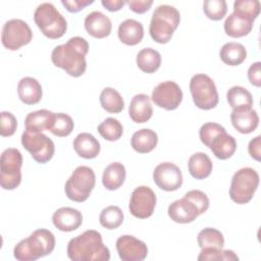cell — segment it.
Wrapping results in <instances>:
<instances>
[{
	"instance_id": "1",
	"label": "cell",
	"mask_w": 261,
	"mask_h": 261,
	"mask_svg": "<svg viewBox=\"0 0 261 261\" xmlns=\"http://www.w3.org/2000/svg\"><path fill=\"white\" fill-rule=\"evenodd\" d=\"M89 43L82 37H72L65 44L56 46L51 53L53 64L73 77L83 75L87 68L86 55Z\"/></svg>"
},
{
	"instance_id": "2",
	"label": "cell",
	"mask_w": 261,
	"mask_h": 261,
	"mask_svg": "<svg viewBox=\"0 0 261 261\" xmlns=\"http://www.w3.org/2000/svg\"><path fill=\"white\" fill-rule=\"evenodd\" d=\"M67 256L72 261H108L110 251L103 244L99 231L88 229L67 244Z\"/></svg>"
},
{
	"instance_id": "3",
	"label": "cell",
	"mask_w": 261,
	"mask_h": 261,
	"mask_svg": "<svg viewBox=\"0 0 261 261\" xmlns=\"http://www.w3.org/2000/svg\"><path fill=\"white\" fill-rule=\"evenodd\" d=\"M55 237L50 230L39 228L16 244L13 249V256L18 261H35L51 254L55 248Z\"/></svg>"
},
{
	"instance_id": "4",
	"label": "cell",
	"mask_w": 261,
	"mask_h": 261,
	"mask_svg": "<svg viewBox=\"0 0 261 261\" xmlns=\"http://www.w3.org/2000/svg\"><path fill=\"white\" fill-rule=\"evenodd\" d=\"M179 21L180 13L175 7L167 4L157 6L153 11L149 25L151 38L159 44L168 43Z\"/></svg>"
},
{
	"instance_id": "5",
	"label": "cell",
	"mask_w": 261,
	"mask_h": 261,
	"mask_svg": "<svg viewBox=\"0 0 261 261\" xmlns=\"http://www.w3.org/2000/svg\"><path fill=\"white\" fill-rule=\"evenodd\" d=\"M34 20L43 35L49 39H59L67 30L65 17L49 2L38 5L34 12Z\"/></svg>"
},
{
	"instance_id": "6",
	"label": "cell",
	"mask_w": 261,
	"mask_h": 261,
	"mask_svg": "<svg viewBox=\"0 0 261 261\" xmlns=\"http://www.w3.org/2000/svg\"><path fill=\"white\" fill-rule=\"evenodd\" d=\"M95 184L94 170L89 166H77L65 182V195L69 200L82 203L90 197Z\"/></svg>"
},
{
	"instance_id": "7",
	"label": "cell",
	"mask_w": 261,
	"mask_h": 261,
	"mask_svg": "<svg viewBox=\"0 0 261 261\" xmlns=\"http://www.w3.org/2000/svg\"><path fill=\"white\" fill-rule=\"evenodd\" d=\"M258 185V172L251 167H243L231 177L229 197L237 204H247L252 200Z\"/></svg>"
},
{
	"instance_id": "8",
	"label": "cell",
	"mask_w": 261,
	"mask_h": 261,
	"mask_svg": "<svg viewBox=\"0 0 261 261\" xmlns=\"http://www.w3.org/2000/svg\"><path fill=\"white\" fill-rule=\"evenodd\" d=\"M190 91L195 105L210 110L218 104L219 96L213 80L205 73H197L190 81Z\"/></svg>"
},
{
	"instance_id": "9",
	"label": "cell",
	"mask_w": 261,
	"mask_h": 261,
	"mask_svg": "<svg viewBox=\"0 0 261 261\" xmlns=\"http://www.w3.org/2000/svg\"><path fill=\"white\" fill-rule=\"evenodd\" d=\"M22 155L15 148L5 149L0 158V185L4 190H14L21 181Z\"/></svg>"
},
{
	"instance_id": "10",
	"label": "cell",
	"mask_w": 261,
	"mask_h": 261,
	"mask_svg": "<svg viewBox=\"0 0 261 261\" xmlns=\"http://www.w3.org/2000/svg\"><path fill=\"white\" fill-rule=\"evenodd\" d=\"M33 39V32L30 25L22 19L12 18L7 20L2 28V45L11 51L18 50L28 45Z\"/></svg>"
},
{
	"instance_id": "11",
	"label": "cell",
	"mask_w": 261,
	"mask_h": 261,
	"mask_svg": "<svg viewBox=\"0 0 261 261\" xmlns=\"http://www.w3.org/2000/svg\"><path fill=\"white\" fill-rule=\"evenodd\" d=\"M21 145L30 152L33 159L41 164L50 161L55 152L53 141L42 133L24 130L21 135Z\"/></svg>"
},
{
	"instance_id": "12",
	"label": "cell",
	"mask_w": 261,
	"mask_h": 261,
	"mask_svg": "<svg viewBox=\"0 0 261 261\" xmlns=\"http://www.w3.org/2000/svg\"><path fill=\"white\" fill-rule=\"evenodd\" d=\"M156 202L157 199L154 191L147 186H140L132 193L128 209L133 216L146 219L153 214Z\"/></svg>"
},
{
	"instance_id": "13",
	"label": "cell",
	"mask_w": 261,
	"mask_h": 261,
	"mask_svg": "<svg viewBox=\"0 0 261 261\" xmlns=\"http://www.w3.org/2000/svg\"><path fill=\"white\" fill-rule=\"evenodd\" d=\"M151 98L158 107L174 110L182 101V91L175 82L165 81L154 88Z\"/></svg>"
},
{
	"instance_id": "14",
	"label": "cell",
	"mask_w": 261,
	"mask_h": 261,
	"mask_svg": "<svg viewBox=\"0 0 261 261\" xmlns=\"http://www.w3.org/2000/svg\"><path fill=\"white\" fill-rule=\"evenodd\" d=\"M153 180L158 188L166 192L178 190L182 185L181 170L171 162L158 164L153 171Z\"/></svg>"
},
{
	"instance_id": "15",
	"label": "cell",
	"mask_w": 261,
	"mask_h": 261,
	"mask_svg": "<svg viewBox=\"0 0 261 261\" xmlns=\"http://www.w3.org/2000/svg\"><path fill=\"white\" fill-rule=\"evenodd\" d=\"M116 250L122 261H143L148 255L147 245L129 234L121 236L116 240Z\"/></svg>"
},
{
	"instance_id": "16",
	"label": "cell",
	"mask_w": 261,
	"mask_h": 261,
	"mask_svg": "<svg viewBox=\"0 0 261 261\" xmlns=\"http://www.w3.org/2000/svg\"><path fill=\"white\" fill-rule=\"evenodd\" d=\"M168 216L177 223H190L200 215L197 206L186 197L173 201L167 209Z\"/></svg>"
},
{
	"instance_id": "17",
	"label": "cell",
	"mask_w": 261,
	"mask_h": 261,
	"mask_svg": "<svg viewBox=\"0 0 261 261\" xmlns=\"http://www.w3.org/2000/svg\"><path fill=\"white\" fill-rule=\"evenodd\" d=\"M52 222L61 231H73L82 225L83 215L77 209L61 207L53 213Z\"/></svg>"
},
{
	"instance_id": "18",
	"label": "cell",
	"mask_w": 261,
	"mask_h": 261,
	"mask_svg": "<svg viewBox=\"0 0 261 261\" xmlns=\"http://www.w3.org/2000/svg\"><path fill=\"white\" fill-rule=\"evenodd\" d=\"M85 29L90 36L102 39L110 35L112 23L110 18L101 11H92L85 18Z\"/></svg>"
},
{
	"instance_id": "19",
	"label": "cell",
	"mask_w": 261,
	"mask_h": 261,
	"mask_svg": "<svg viewBox=\"0 0 261 261\" xmlns=\"http://www.w3.org/2000/svg\"><path fill=\"white\" fill-rule=\"evenodd\" d=\"M232 126L241 134H250L254 132L259 124L257 111L251 109H232L230 113Z\"/></svg>"
},
{
	"instance_id": "20",
	"label": "cell",
	"mask_w": 261,
	"mask_h": 261,
	"mask_svg": "<svg viewBox=\"0 0 261 261\" xmlns=\"http://www.w3.org/2000/svg\"><path fill=\"white\" fill-rule=\"evenodd\" d=\"M128 114L136 123H145L153 115V107L150 97L146 94L135 95L129 103Z\"/></svg>"
},
{
	"instance_id": "21",
	"label": "cell",
	"mask_w": 261,
	"mask_h": 261,
	"mask_svg": "<svg viewBox=\"0 0 261 261\" xmlns=\"http://www.w3.org/2000/svg\"><path fill=\"white\" fill-rule=\"evenodd\" d=\"M253 22L254 20L251 18L243 14L232 12L224 20L223 28L227 36L231 38H241L251 33L253 29Z\"/></svg>"
},
{
	"instance_id": "22",
	"label": "cell",
	"mask_w": 261,
	"mask_h": 261,
	"mask_svg": "<svg viewBox=\"0 0 261 261\" xmlns=\"http://www.w3.org/2000/svg\"><path fill=\"white\" fill-rule=\"evenodd\" d=\"M17 94L22 103L34 105L41 101L43 90L38 80L32 76H25L18 82Z\"/></svg>"
},
{
	"instance_id": "23",
	"label": "cell",
	"mask_w": 261,
	"mask_h": 261,
	"mask_svg": "<svg viewBox=\"0 0 261 261\" xmlns=\"http://www.w3.org/2000/svg\"><path fill=\"white\" fill-rule=\"evenodd\" d=\"M54 118L55 113L47 109L30 112L24 119L25 130L31 133H42L45 129L50 130Z\"/></svg>"
},
{
	"instance_id": "24",
	"label": "cell",
	"mask_w": 261,
	"mask_h": 261,
	"mask_svg": "<svg viewBox=\"0 0 261 261\" xmlns=\"http://www.w3.org/2000/svg\"><path fill=\"white\" fill-rule=\"evenodd\" d=\"M117 34L119 40L123 44L135 46L144 38V27L140 21L133 18H127L119 24Z\"/></svg>"
},
{
	"instance_id": "25",
	"label": "cell",
	"mask_w": 261,
	"mask_h": 261,
	"mask_svg": "<svg viewBox=\"0 0 261 261\" xmlns=\"http://www.w3.org/2000/svg\"><path fill=\"white\" fill-rule=\"evenodd\" d=\"M75 153L85 159H93L100 153L101 147L98 140L89 133H81L73 140Z\"/></svg>"
},
{
	"instance_id": "26",
	"label": "cell",
	"mask_w": 261,
	"mask_h": 261,
	"mask_svg": "<svg viewBox=\"0 0 261 261\" xmlns=\"http://www.w3.org/2000/svg\"><path fill=\"white\" fill-rule=\"evenodd\" d=\"M208 148H210L216 158L220 160H225L230 158L234 154L237 150V141L232 136L224 132L217 135L212 140Z\"/></svg>"
},
{
	"instance_id": "27",
	"label": "cell",
	"mask_w": 261,
	"mask_h": 261,
	"mask_svg": "<svg viewBox=\"0 0 261 261\" xmlns=\"http://www.w3.org/2000/svg\"><path fill=\"white\" fill-rule=\"evenodd\" d=\"M158 143L157 134L150 128H142L134 133L130 139L133 149L141 154H146L153 151Z\"/></svg>"
},
{
	"instance_id": "28",
	"label": "cell",
	"mask_w": 261,
	"mask_h": 261,
	"mask_svg": "<svg viewBox=\"0 0 261 261\" xmlns=\"http://www.w3.org/2000/svg\"><path fill=\"white\" fill-rule=\"evenodd\" d=\"M212 168V161L204 152H197L189 158L188 169L190 174L196 179H204L208 177Z\"/></svg>"
},
{
	"instance_id": "29",
	"label": "cell",
	"mask_w": 261,
	"mask_h": 261,
	"mask_svg": "<svg viewBox=\"0 0 261 261\" xmlns=\"http://www.w3.org/2000/svg\"><path fill=\"white\" fill-rule=\"evenodd\" d=\"M125 176L126 171L124 165L120 162H113L104 169L102 175V184L107 190L114 191L123 185Z\"/></svg>"
},
{
	"instance_id": "30",
	"label": "cell",
	"mask_w": 261,
	"mask_h": 261,
	"mask_svg": "<svg viewBox=\"0 0 261 261\" xmlns=\"http://www.w3.org/2000/svg\"><path fill=\"white\" fill-rule=\"evenodd\" d=\"M219 56L225 64L237 66L245 61L247 57V50L241 43L228 42L221 47Z\"/></svg>"
},
{
	"instance_id": "31",
	"label": "cell",
	"mask_w": 261,
	"mask_h": 261,
	"mask_svg": "<svg viewBox=\"0 0 261 261\" xmlns=\"http://www.w3.org/2000/svg\"><path fill=\"white\" fill-rule=\"evenodd\" d=\"M138 67L147 73H153L161 65V55L153 48H144L137 54Z\"/></svg>"
},
{
	"instance_id": "32",
	"label": "cell",
	"mask_w": 261,
	"mask_h": 261,
	"mask_svg": "<svg viewBox=\"0 0 261 261\" xmlns=\"http://www.w3.org/2000/svg\"><path fill=\"white\" fill-rule=\"evenodd\" d=\"M226 100L232 109H251L253 106L252 94L241 86L231 87L226 93Z\"/></svg>"
},
{
	"instance_id": "33",
	"label": "cell",
	"mask_w": 261,
	"mask_h": 261,
	"mask_svg": "<svg viewBox=\"0 0 261 261\" xmlns=\"http://www.w3.org/2000/svg\"><path fill=\"white\" fill-rule=\"evenodd\" d=\"M100 104L109 113H119L124 108V101L121 95L113 88L106 87L100 94Z\"/></svg>"
},
{
	"instance_id": "34",
	"label": "cell",
	"mask_w": 261,
	"mask_h": 261,
	"mask_svg": "<svg viewBox=\"0 0 261 261\" xmlns=\"http://www.w3.org/2000/svg\"><path fill=\"white\" fill-rule=\"evenodd\" d=\"M197 241L201 249H204V248L222 249L224 246L223 234L218 229L213 227H206L202 229L198 233Z\"/></svg>"
},
{
	"instance_id": "35",
	"label": "cell",
	"mask_w": 261,
	"mask_h": 261,
	"mask_svg": "<svg viewBox=\"0 0 261 261\" xmlns=\"http://www.w3.org/2000/svg\"><path fill=\"white\" fill-rule=\"evenodd\" d=\"M123 212L118 206L110 205L105 207L99 216L100 224L107 229H115L123 222Z\"/></svg>"
},
{
	"instance_id": "36",
	"label": "cell",
	"mask_w": 261,
	"mask_h": 261,
	"mask_svg": "<svg viewBox=\"0 0 261 261\" xmlns=\"http://www.w3.org/2000/svg\"><path fill=\"white\" fill-rule=\"evenodd\" d=\"M98 132L105 140L114 142L121 138L123 134V127L119 120L116 118L107 117L98 125Z\"/></svg>"
},
{
	"instance_id": "37",
	"label": "cell",
	"mask_w": 261,
	"mask_h": 261,
	"mask_svg": "<svg viewBox=\"0 0 261 261\" xmlns=\"http://www.w3.org/2000/svg\"><path fill=\"white\" fill-rule=\"evenodd\" d=\"M72 118L66 113H55V118L50 132L57 137H67L73 130Z\"/></svg>"
},
{
	"instance_id": "38",
	"label": "cell",
	"mask_w": 261,
	"mask_h": 261,
	"mask_svg": "<svg viewBox=\"0 0 261 261\" xmlns=\"http://www.w3.org/2000/svg\"><path fill=\"white\" fill-rule=\"evenodd\" d=\"M203 10L209 19L220 20L227 12V4L224 0H205Z\"/></svg>"
},
{
	"instance_id": "39",
	"label": "cell",
	"mask_w": 261,
	"mask_h": 261,
	"mask_svg": "<svg viewBox=\"0 0 261 261\" xmlns=\"http://www.w3.org/2000/svg\"><path fill=\"white\" fill-rule=\"evenodd\" d=\"M233 12L243 14L255 20L260 12V2L258 0H238L233 3Z\"/></svg>"
},
{
	"instance_id": "40",
	"label": "cell",
	"mask_w": 261,
	"mask_h": 261,
	"mask_svg": "<svg viewBox=\"0 0 261 261\" xmlns=\"http://www.w3.org/2000/svg\"><path fill=\"white\" fill-rule=\"evenodd\" d=\"M198 260H239V257L231 250L204 248L199 254Z\"/></svg>"
},
{
	"instance_id": "41",
	"label": "cell",
	"mask_w": 261,
	"mask_h": 261,
	"mask_svg": "<svg viewBox=\"0 0 261 261\" xmlns=\"http://www.w3.org/2000/svg\"><path fill=\"white\" fill-rule=\"evenodd\" d=\"M226 132L225 128L216 122H206L199 129V137L201 142L209 147L212 140L219 134Z\"/></svg>"
},
{
	"instance_id": "42",
	"label": "cell",
	"mask_w": 261,
	"mask_h": 261,
	"mask_svg": "<svg viewBox=\"0 0 261 261\" xmlns=\"http://www.w3.org/2000/svg\"><path fill=\"white\" fill-rule=\"evenodd\" d=\"M0 121H1L0 135L2 137H10L14 135L17 127V120L11 112L2 111L0 113Z\"/></svg>"
},
{
	"instance_id": "43",
	"label": "cell",
	"mask_w": 261,
	"mask_h": 261,
	"mask_svg": "<svg viewBox=\"0 0 261 261\" xmlns=\"http://www.w3.org/2000/svg\"><path fill=\"white\" fill-rule=\"evenodd\" d=\"M184 197H186L187 199L192 201L197 206L200 214H203L209 208V204H210L209 198L207 197V195L204 192H202L200 190H191V191L187 192Z\"/></svg>"
},
{
	"instance_id": "44",
	"label": "cell",
	"mask_w": 261,
	"mask_h": 261,
	"mask_svg": "<svg viewBox=\"0 0 261 261\" xmlns=\"http://www.w3.org/2000/svg\"><path fill=\"white\" fill-rule=\"evenodd\" d=\"M249 82L255 87H261V62L257 61L250 65L248 69Z\"/></svg>"
},
{
	"instance_id": "45",
	"label": "cell",
	"mask_w": 261,
	"mask_h": 261,
	"mask_svg": "<svg viewBox=\"0 0 261 261\" xmlns=\"http://www.w3.org/2000/svg\"><path fill=\"white\" fill-rule=\"evenodd\" d=\"M93 2H94L93 0H62L61 1L62 5L66 8V10L73 13L81 11L87 5H90Z\"/></svg>"
},
{
	"instance_id": "46",
	"label": "cell",
	"mask_w": 261,
	"mask_h": 261,
	"mask_svg": "<svg viewBox=\"0 0 261 261\" xmlns=\"http://www.w3.org/2000/svg\"><path fill=\"white\" fill-rule=\"evenodd\" d=\"M126 4L128 5L129 9L133 10L136 13H145L147 12L152 4L153 1L152 0H130V1H126Z\"/></svg>"
},
{
	"instance_id": "47",
	"label": "cell",
	"mask_w": 261,
	"mask_h": 261,
	"mask_svg": "<svg viewBox=\"0 0 261 261\" xmlns=\"http://www.w3.org/2000/svg\"><path fill=\"white\" fill-rule=\"evenodd\" d=\"M248 152L252 158L257 161L261 160V137L257 136L252 139L248 145Z\"/></svg>"
},
{
	"instance_id": "48",
	"label": "cell",
	"mask_w": 261,
	"mask_h": 261,
	"mask_svg": "<svg viewBox=\"0 0 261 261\" xmlns=\"http://www.w3.org/2000/svg\"><path fill=\"white\" fill-rule=\"evenodd\" d=\"M126 3V1L122 0H102L101 4L109 11H118L122 8V6Z\"/></svg>"
}]
</instances>
